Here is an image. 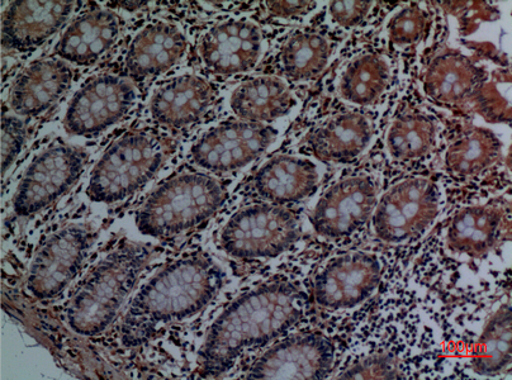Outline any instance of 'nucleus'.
I'll return each instance as SVG.
<instances>
[{"label": "nucleus", "mask_w": 512, "mask_h": 380, "mask_svg": "<svg viewBox=\"0 0 512 380\" xmlns=\"http://www.w3.org/2000/svg\"><path fill=\"white\" fill-rule=\"evenodd\" d=\"M334 361V345L324 336L297 335L260 356L248 378L325 379L333 372Z\"/></svg>", "instance_id": "nucleus-14"}, {"label": "nucleus", "mask_w": 512, "mask_h": 380, "mask_svg": "<svg viewBox=\"0 0 512 380\" xmlns=\"http://www.w3.org/2000/svg\"><path fill=\"white\" fill-rule=\"evenodd\" d=\"M267 11L272 17L300 18L308 16L319 7L316 2H267Z\"/></svg>", "instance_id": "nucleus-35"}, {"label": "nucleus", "mask_w": 512, "mask_h": 380, "mask_svg": "<svg viewBox=\"0 0 512 380\" xmlns=\"http://www.w3.org/2000/svg\"><path fill=\"white\" fill-rule=\"evenodd\" d=\"M443 194L429 179H407L384 193L373 213L374 232L388 244L420 239L443 209Z\"/></svg>", "instance_id": "nucleus-7"}, {"label": "nucleus", "mask_w": 512, "mask_h": 380, "mask_svg": "<svg viewBox=\"0 0 512 380\" xmlns=\"http://www.w3.org/2000/svg\"><path fill=\"white\" fill-rule=\"evenodd\" d=\"M224 284V273L205 255L172 261L142 285L123 317L122 339L139 345L170 323L197 315Z\"/></svg>", "instance_id": "nucleus-2"}, {"label": "nucleus", "mask_w": 512, "mask_h": 380, "mask_svg": "<svg viewBox=\"0 0 512 380\" xmlns=\"http://www.w3.org/2000/svg\"><path fill=\"white\" fill-rule=\"evenodd\" d=\"M428 28V14L419 6H407L388 22V37L397 46L417 44Z\"/></svg>", "instance_id": "nucleus-31"}, {"label": "nucleus", "mask_w": 512, "mask_h": 380, "mask_svg": "<svg viewBox=\"0 0 512 380\" xmlns=\"http://www.w3.org/2000/svg\"><path fill=\"white\" fill-rule=\"evenodd\" d=\"M319 183L320 171L314 161L279 155L260 168L254 188L265 201L282 206L310 197Z\"/></svg>", "instance_id": "nucleus-21"}, {"label": "nucleus", "mask_w": 512, "mask_h": 380, "mask_svg": "<svg viewBox=\"0 0 512 380\" xmlns=\"http://www.w3.org/2000/svg\"><path fill=\"white\" fill-rule=\"evenodd\" d=\"M153 249L122 242L85 275L66 307V322L78 335L96 336L115 321L149 264Z\"/></svg>", "instance_id": "nucleus-3"}, {"label": "nucleus", "mask_w": 512, "mask_h": 380, "mask_svg": "<svg viewBox=\"0 0 512 380\" xmlns=\"http://www.w3.org/2000/svg\"><path fill=\"white\" fill-rule=\"evenodd\" d=\"M77 3L13 2L3 13L4 50L26 52L44 45L69 21Z\"/></svg>", "instance_id": "nucleus-16"}, {"label": "nucleus", "mask_w": 512, "mask_h": 380, "mask_svg": "<svg viewBox=\"0 0 512 380\" xmlns=\"http://www.w3.org/2000/svg\"><path fill=\"white\" fill-rule=\"evenodd\" d=\"M400 368L395 358L391 355H372L360 360L359 363L350 365L339 379H398L404 378L400 374Z\"/></svg>", "instance_id": "nucleus-32"}, {"label": "nucleus", "mask_w": 512, "mask_h": 380, "mask_svg": "<svg viewBox=\"0 0 512 380\" xmlns=\"http://www.w3.org/2000/svg\"><path fill=\"white\" fill-rule=\"evenodd\" d=\"M372 136L371 122L363 114L341 113L321 123L311 133L308 144L317 159L348 163L367 149Z\"/></svg>", "instance_id": "nucleus-22"}, {"label": "nucleus", "mask_w": 512, "mask_h": 380, "mask_svg": "<svg viewBox=\"0 0 512 380\" xmlns=\"http://www.w3.org/2000/svg\"><path fill=\"white\" fill-rule=\"evenodd\" d=\"M291 90L282 79L258 76L240 84L231 94L232 112L241 121L272 122L287 114L292 107Z\"/></svg>", "instance_id": "nucleus-23"}, {"label": "nucleus", "mask_w": 512, "mask_h": 380, "mask_svg": "<svg viewBox=\"0 0 512 380\" xmlns=\"http://www.w3.org/2000/svg\"><path fill=\"white\" fill-rule=\"evenodd\" d=\"M382 277L381 261L364 251L334 256L315 277V301L321 310L346 312L362 306L376 293Z\"/></svg>", "instance_id": "nucleus-8"}, {"label": "nucleus", "mask_w": 512, "mask_h": 380, "mask_svg": "<svg viewBox=\"0 0 512 380\" xmlns=\"http://www.w3.org/2000/svg\"><path fill=\"white\" fill-rule=\"evenodd\" d=\"M92 228L70 225L51 235L33 259L27 291L39 301L58 297L82 269L93 244Z\"/></svg>", "instance_id": "nucleus-10"}, {"label": "nucleus", "mask_w": 512, "mask_h": 380, "mask_svg": "<svg viewBox=\"0 0 512 380\" xmlns=\"http://www.w3.org/2000/svg\"><path fill=\"white\" fill-rule=\"evenodd\" d=\"M436 126L423 114L410 113L397 118L387 135V149L392 159L412 163L429 156L436 144Z\"/></svg>", "instance_id": "nucleus-29"}, {"label": "nucleus", "mask_w": 512, "mask_h": 380, "mask_svg": "<svg viewBox=\"0 0 512 380\" xmlns=\"http://www.w3.org/2000/svg\"><path fill=\"white\" fill-rule=\"evenodd\" d=\"M306 311V298L286 280L263 283L232 302L213 323L199 353L203 377H220L246 350L278 339Z\"/></svg>", "instance_id": "nucleus-1"}, {"label": "nucleus", "mask_w": 512, "mask_h": 380, "mask_svg": "<svg viewBox=\"0 0 512 380\" xmlns=\"http://www.w3.org/2000/svg\"><path fill=\"white\" fill-rule=\"evenodd\" d=\"M391 68L382 56L368 54L350 61L339 79V93L349 103L371 106L388 88Z\"/></svg>", "instance_id": "nucleus-27"}, {"label": "nucleus", "mask_w": 512, "mask_h": 380, "mask_svg": "<svg viewBox=\"0 0 512 380\" xmlns=\"http://www.w3.org/2000/svg\"><path fill=\"white\" fill-rule=\"evenodd\" d=\"M480 83V71L457 54H445L433 60L424 75V89L431 101L443 106L466 101Z\"/></svg>", "instance_id": "nucleus-25"}, {"label": "nucleus", "mask_w": 512, "mask_h": 380, "mask_svg": "<svg viewBox=\"0 0 512 380\" xmlns=\"http://www.w3.org/2000/svg\"><path fill=\"white\" fill-rule=\"evenodd\" d=\"M300 236V221L295 213L276 204H256L230 218L220 242L232 258L270 259L287 251Z\"/></svg>", "instance_id": "nucleus-6"}, {"label": "nucleus", "mask_w": 512, "mask_h": 380, "mask_svg": "<svg viewBox=\"0 0 512 380\" xmlns=\"http://www.w3.org/2000/svg\"><path fill=\"white\" fill-rule=\"evenodd\" d=\"M502 211L492 206H473L459 211L450 221L447 242L453 253L478 258L500 239Z\"/></svg>", "instance_id": "nucleus-24"}, {"label": "nucleus", "mask_w": 512, "mask_h": 380, "mask_svg": "<svg viewBox=\"0 0 512 380\" xmlns=\"http://www.w3.org/2000/svg\"><path fill=\"white\" fill-rule=\"evenodd\" d=\"M501 144L495 133L485 128H471L445 152V168L453 177H477L499 160Z\"/></svg>", "instance_id": "nucleus-26"}, {"label": "nucleus", "mask_w": 512, "mask_h": 380, "mask_svg": "<svg viewBox=\"0 0 512 380\" xmlns=\"http://www.w3.org/2000/svg\"><path fill=\"white\" fill-rule=\"evenodd\" d=\"M73 70L61 59H40L14 80L9 104L17 117H37L49 111L69 89Z\"/></svg>", "instance_id": "nucleus-17"}, {"label": "nucleus", "mask_w": 512, "mask_h": 380, "mask_svg": "<svg viewBox=\"0 0 512 380\" xmlns=\"http://www.w3.org/2000/svg\"><path fill=\"white\" fill-rule=\"evenodd\" d=\"M120 36V21L108 9H90L66 28L55 54L65 63L78 66L97 64L115 46Z\"/></svg>", "instance_id": "nucleus-18"}, {"label": "nucleus", "mask_w": 512, "mask_h": 380, "mask_svg": "<svg viewBox=\"0 0 512 380\" xmlns=\"http://www.w3.org/2000/svg\"><path fill=\"white\" fill-rule=\"evenodd\" d=\"M262 50V33L248 19L231 18L217 23L199 42L203 65L216 75H235L254 69Z\"/></svg>", "instance_id": "nucleus-15"}, {"label": "nucleus", "mask_w": 512, "mask_h": 380, "mask_svg": "<svg viewBox=\"0 0 512 380\" xmlns=\"http://www.w3.org/2000/svg\"><path fill=\"white\" fill-rule=\"evenodd\" d=\"M187 38L177 26L155 22L132 40L126 54L127 74L134 79H149L165 73L186 54Z\"/></svg>", "instance_id": "nucleus-19"}, {"label": "nucleus", "mask_w": 512, "mask_h": 380, "mask_svg": "<svg viewBox=\"0 0 512 380\" xmlns=\"http://www.w3.org/2000/svg\"><path fill=\"white\" fill-rule=\"evenodd\" d=\"M88 156L69 145L50 147L27 169L13 201L14 213L30 217L63 196L82 175Z\"/></svg>", "instance_id": "nucleus-9"}, {"label": "nucleus", "mask_w": 512, "mask_h": 380, "mask_svg": "<svg viewBox=\"0 0 512 380\" xmlns=\"http://www.w3.org/2000/svg\"><path fill=\"white\" fill-rule=\"evenodd\" d=\"M372 2H333L327 8V18L335 27H357L371 12Z\"/></svg>", "instance_id": "nucleus-34"}, {"label": "nucleus", "mask_w": 512, "mask_h": 380, "mask_svg": "<svg viewBox=\"0 0 512 380\" xmlns=\"http://www.w3.org/2000/svg\"><path fill=\"white\" fill-rule=\"evenodd\" d=\"M378 184L365 175L340 180L316 204L312 223L326 239H344L359 231L373 216Z\"/></svg>", "instance_id": "nucleus-13"}, {"label": "nucleus", "mask_w": 512, "mask_h": 380, "mask_svg": "<svg viewBox=\"0 0 512 380\" xmlns=\"http://www.w3.org/2000/svg\"><path fill=\"white\" fill-rule=\"evenodd\" d=\"M511 363V307L504 304L483 329L473 354L474 372L496 375Z\"/></svg>", "instance_id": "nucleus-30"}, {"label": "nucleus", "mask_w": 512, "mask_h": 380, "mask_svg": "<svg viewBox=\"0 0 512 380\" xmlns=\"http://www.w3.org/2000/svg\"><path fill=\"white\" fill-rule=\"evenodd\" d=\"M136 102L134 84L121 76L103 74L90 79L75 93L66 112V132L87 136L115 125Z\"/></svg>", "instance_id": "nucleus-12"}, {"label": "nucleus", "mask_w": 512, "mask_h": 380, "mask_svg": "<svg viewBox=\"0 0 512 380\" xmlns=\"http://www.w3.org/2000/svg\"><path fill=\"white\" fill-rule=\"evenodd\" d=\"M276 137L277 131L265 123H224L206 132L193 145L191 158L199 168L229 173L253 163Z\"/></svg>", "instance_id": "nucleus-11"}, {"label": "nucleus", "mask_w": 512, "mask_h": 380, "mask_svg": "<svg viewBox=\"0 0 512 380\" xmlns=\"http://www.w3.org/2000/svg\"><path fill=\"white\" fill-rule=\"evenodd\" d=\"M26 141L25 123L20 117L4 114L2 122V173L6 174L21 154Z\"/></svg>", "instance_id": "nucleus-33"}, {"label": "nucleus", "mask_w": 512, "mask_h": 380, "mask_svg": "<svg viewBox=\"0 0 512 380\" xmlns=\"http://www.w3.org/2000/svg\"><path fill=\"white\" fill-rule=\"evenodd\" d=\"M331 51L330 42L319 33L296 32L282 47L279 65L287 78L295 82H307L325 70Z\"/></svg>", "instance_id": "nucleus-28"}, {"label": "nucleus", "mask_w": 512, "mask_h": 380, "mask_svg": "<svg viewBox=\"0 0 512 380\" xmlns=\"http://www.w3.org/2000/svg\"><path fill=\"white\" fill-rule=\"evenodd\" d=\"M211 85L197 75L170 79L151 98V117L161 126L182 128L197 122L211 107Z\"/></svg>", "instance_id": "nucleus-20"}, {"label": "nucleus", "mask_w": 512, "mask_h": 380, "mask_svg": "<svg viewBox=\"0 0 512 380\" xmlns=\"http://www.w3.org/2000/svg\"><path fill=\"white\" fill-rule=\"evenodd\" d=\"M225 201V190L202 173L180 174L161 184L137 212V227L146 236L169 239L202 225Z\"/></svg>", "instance_id": "nucleus-4"}, {"label": "nucleus", "mask_w": 512, "mask_h": 380, "mask_svg": "<svg viewBox=\"0 0 512 380\" xmlns=\"http://www.w3.org/2000/svg\"><path fill=\"white\" fill-rule=\"evenodd\" d=\"M169 151L168 142L151 133H126L108 147L92 171L88 197L107 204L125 201L154 178Z\"/></svg>", "instance_id": "nucleus-5"}]
</instances>
